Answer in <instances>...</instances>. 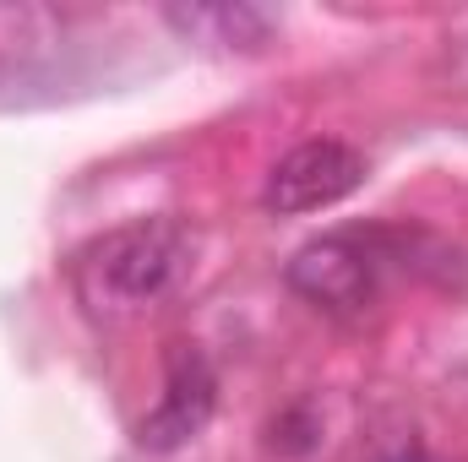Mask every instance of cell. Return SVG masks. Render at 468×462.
<instances>
[{"instance_id":"cell-3","label":"cell","mask_w":468,"mask_h":462,"mask_svg":"<svg viewBox=\"0 0 468 462\" xmlns=\"http://www.w3.org/2000/svg\"><path fill=\"white\" fill-rule=\"evenodd\" d=\"M365 185V152L338 142V136H316L289 147L261 185V207L278 218H300V213H322L338 207L344 196H354Z\"/></svg>"},{"instance_id":"cell-1","label":"cell","mask_w":468,"mask_h":462,"mask_svg":"<svg viewBox=\"0 0 468 462\" xmlns=\"http://www.w3.org/2000/svg\"><path fill=\"white\" fill-rule=\"evenodd\" d=\"M186 267H191V229L158 213V218H131L120 229L93 234L71 256V289L88 316L120 321V316L153 310L180 283Z\"/></svg>"},{"instance_id":"cell-6","label":"cell","mask_w":468,"mask_h":462,"mask_svg":"<svg viewBox=\"0 0 468 462\" xmlns=\"http://www.w3.org/2000/svg\"><path fill=\"white\" fill-rule=\"evenodd\" d=\"M300 414H305V408H289L283 419H272V446H278V452H289V457H300V452H311V446H316V430H311V425H300Z\"/></svg>"},{"instance_id":"cell-2","label":"cell","mask_w":468,"mask_h":462,"mask_svg":"<svg viewBox=\"0 0 468 462\" xmlns=\"http://www.w3.org/2000/svg\"><path fill=\"white\" fill-rule=\"evenodd\" d=\"M392 250H398V234H387V229L322 234V239H311V245L294 250V261H289V289H294L300 299H311L316 310L354 316V310H365V305L376 299L387 261H398Z\"/></svg>"},{"instance_id":"cell-4","label":"cell","mask_w":468,"mask_h":462,"mask_svg":"<svg viewBox=\"0 0 468 462\" xmlns=\"http://www.w3.org/2000/svg\"><path fill=\"white\" fill-rule=\"evenodd\" d=\"M213 408H218V375H213L207 353L175 348L169 370H164V397L136 425V446L142 452H175V446H186L207 430Z\"/></svg>"},{"instance_id":"cell-5","label":"cell","mask_w":468,"mask_h":462,"mask_svg":"<svg viewBox=\"0 0 468 462\" xmlns=\"http://www.w3.org/2000/svg\"><path fill=\"white\" fill-rule=\"evenodd\" d=\"M186 38H202V44H239V49H256L267 38V11L256 5H180V11H164Z\"/></svg>"}]
</instances>
